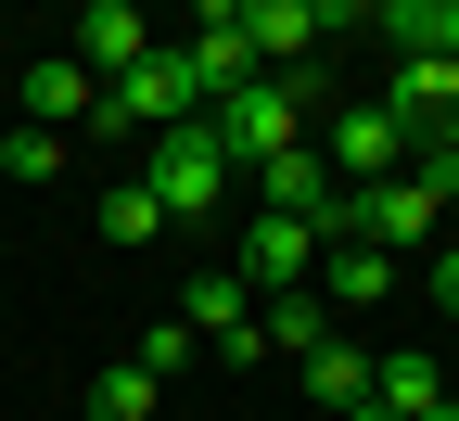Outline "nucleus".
<instances>
[{"instance_id":"nucleus-22","label":"nucleus","mask_w":459,"mask_h":421,"mask_svg":"<svg viewBox=\"0 0 459 421\" xmlns=\"http://www.w3.org/2000/svg\"><path fill=\"white\" fill-rule=\"evenodd\" d=\"M434 307L459 320V230H446V243H434Z\"/></svg>"},{"instance_id":"nucleus-2","label":"nucleus","mask_w":459,"mask_h":421,"mask_svg":"<svg viewBox=\"0 0 459 421\" xmlns=\"http://www.w3.org/2000/svg\"><path fill=\"white\" fill-rule=\"evenodd\" d=\"M192 115H204L192 51H179V39H153V65H141L128 90H102V115H90V128H102V141H166V128H192Z\"/></svg>"},{"instance_id":"nucleus-15","label":"nucleus","mask_w":459,"mask_h":421,"mask_svg":"<svg viewBox=\"0 0 459 421\" xmlns=\"http://www.w3.org/2000/svg\"><path fill=\"white\" fill-rule=\"evenodd\" d=\"M370 408H395V421H434L446 408V371L421 345H395V357H370Z\"/></svg>"},{"instance_id":"nucleus-18","label":"nucleus","mask_w":459,"mask_h":421,"mask_svg":"<svg viewBox=\"0 0 459 421\" xmlns=\"http://www.w3.org/2000/svg\"><path fill=\"white\" fill-rule=\"evenodd\" d=\"M294 371H307V396H319L332 421H344V408H358V396H370V357H358V345H344V332H332L319 357H294Z\"/></svg>"},{"instance_id":"nucleus-7","label":"nucleus","mask_w":459,"mask_h":421,"mask_svg":"<svg viewBox=\"0 0 459 421\" xmlns=\"http://www.w3.org/2000/svg\"><path fill=\"white\" fill-rule=\"evenodd\" d=\"M319 153H332V179H344V192H383V179L409 166V115H395V102H344Z\"/></svg>"},{"instance_id":"nucleus-8","label":"nucleus","mask_w":459,"mask_h":421,"mask_svg":"<svg viewBox=\"0 0 459 421\" xmlns=\"http://www.w3.org/2000/svg\"><path fill=\"white\" fill-rule=\"evenodd\" d=\"M65 51H77V65H90L102 90H128V77L153 65V13H128V0H90V13H77V39H65Z\"/></svg>"},{"instance_id":"nucleus-3","label":"nucleus","mask_w":459,"mask_h":421,"mask_svg":"<svg viewBox=\"0 0 459 421\" xmlns=\"http://www.w3.org/2000/svg\"><path fill=\"white\" fill-rule=\"evenodd\" d=\"M141 192H153L166 217H230V153H217L204 115L166 128V141H141Z\"/></svg>"},{"instance_id":"nucleus-16","label":"nucleus","mask_w":459,"mask_h":421,"mask_svg":"<svg viewBox=\"0 0 459 421\" xmlns=\"http://www.w3.org/2000/svg\"><path fill=\"white\" fill-rule=\"evenodd\" d=\"M90 230H102V243H128V256H141V243H166V230H179V217H166V205L141 192V166H128V179H115V192H102V217H90Z\"/></svg>"},{"instance_id":"nucleus-4","label":"nucleus","mask_w":459,"mask_h":421,"mask_svg":"<svg viewBox=\"0 0 459 421\" xmlns=\"http://www.w3.org/2000/svg\"><path fill=\"white\" fill-rule=\"evenodd\" d=\"M217 268L243 281L255 307H268V294H307V281H319V230H307V217H268V205H255L243 230H230V256H217Z\"/></svg>"},{"instance_id":"nucleus-20","label":"nucleus","mask_w":459,"mask_h":421,"mask_svg":"<svg viewBox=\"0 0 459 421\" xmlns=\"http://www.w3.org/2000/svg\"><path fill=\"white\" fill-rule=\"evenodd\" d=\"M0 179H26V192L65 179V141H51V128H0Z\"/></svg>"},{"instance_id":"nucleus-5","label":"nucleus","mask_w":459,"mask_h":421,"mask_svg":"<svg viewBox=\"0 0 459 421\" xmlns=\"http://www.w3.org/2000/svg\"><path fill=\"white\" fill-rule=\"evenodd\" d=\"M90 115H102V77L77 65V51H26V65H13V128L65 141V128H90Z\"/></svg>"},{"instance_id":"nucleus-12","label":"nucleus","mask_w":459,"mask_h":421,"mask_svg":"<svg viewBox=\"0 0 459 421\" xmlns=\"http://www.w3.org/2000/svg\"><path fill=\"white\" fill-rule=\"evenodd\" d=\"M395 115H409L421 141H459V65H434V51H409V65H395V90H383Z\"/></svg>"},{"instance_id":"nucleus-13","label":"nucleus","mask_w":459,"mask_h":421,"mask_svg":"<svg viewBox=\"0 0 459 421\" xmlns=\"http://www.w3.org/2000/svg\"><path fill=\"white\" fill-rule=\"evenodd\" d=\"M358 26H383V39H395V65H409V51L459 65V0H383V13H358Z\"/></svg>"},{"instance_id":"nucleus-1","label":"nucleus","mask_w":459,"mask_h":421,"mask_svg":"<svg viewBox=\"0 0 459 421\" xmlns=\"http://www.w3.org/2000/svg\"><path fill=\"white\" fill-rule=\"evenodd\" d=\"M307 90H319V65H307V77H255V90H230V102L204 115L217 153L243 166V179H255V166H281V153H307Z\"/></svg>"},{"instance_id":"nucleus-11","label":"nucleus","mask_w":459,"mask_h":421,"mask_svg":"<svg viewBox=\"0 0 459 421\" xmlns=\"http://www.w3.org/2000/svg\"><path fill=\"white\" fill-rule=\"evenodd\" d=\"M179 320H192V332H204V345L230 357V371H243V357H268V332H255V294L230 281V268H204V281L179 294Z\"/></svg>"},{"instance_id":"nucleus-24","label":"nucleus","mask_w":459,"mask_h":421,"mask_svg":"<svg viewBox=\"0 0 459 421\" xmlns=\"http://www.w3.org/2000/svg\"><path fill=\"white\" fill-rule=\"evenodd\" d=\"M0 115H13V65H0Z\"/></svg>"},{"instance_id":"nucleus-17","label":"nucleus","mask_w":459,"mask_h":421,"mask_svg":"<svg viewBox=\"0 0 459 421\" xmlns=\"http://www.w3.org/2000/svg\"><path fill=\"white\" fill-rule=\"evenodd\" d=\"M255 332H268L281 357H319V345H332V307H319V281H307V294H268V307H255Z\"/></svg>"},{"instance_id":"nucleus-23","label":"nucleus","mask_w":459,"mask_h":421,"mask_svg":"<svg viewBox=\"0 0 459 421\" xmlns=\"http://www.w3.org/2000/svg\"><path fill=\"white\" fill-rule=\"evenodd\" d=\"M344 421H395V408H370V396H358V408H344Z\"/></svg>"},{"instance_id":"nucleus-19","label":"nucleus","mask_w":459,"mask_h":421,"mask_svg":"<svg viewBox=\"0 0 459 421\" xmlns=\"http://www.w3.org/2000/svg\"><path fill=\"white\" fill-rule=\"evenodd\" d=\"M153 396H166V383L141 371V357H115V371L90 383V421H153Z\"/></svg>"},{"instance_id":"nucleus-25","label":"nucleus","mask_w":459,"mask_h":421,"mask_svg":"<svg viewBox=\"0 0 459 421\" xmlns=\"http://www.w3.org/2000/svg\"><path fill=\"white\" fill-rule=\"evenodd\" d=\"M434 421H459V396H446V408H434Z\"/></svg>"},{"instance_id":"nucleus-14","label":"nucleus","mask_w":459,"mask_h":421,"mask_svg":"<svg viewBox=\"0 0 459 421\" xmlns=\"http://www.w3.org/2000/svg\"><path fill=\"white\" fill-rule=\"evenodd\" d=\"M383 294H395V256H370V243H319V307L358 320V307H383Z\"/></svg>"},{"instance_id":"nucleus-9","label":"nucleus","mask_w":459,"mask_h":421,"mask_svg":"<svg viewBox=\"0 0 459 421\" xmlns=\"http://www.w3.org/2000/svg\"><path fill=\"white\" fill-rule=\"evenodd\" d=\"M255 205H268V217H307L319 243H332V217H344V179H332V153L307 141V153H281V166H255Z\"/></svg>"},{"instance_id":"nucleus-6","label":"nucleus","mask_w":459,"mask_h":421,"mask_svg":"<svg viewBox=\"0 0 459 421\" xmlns=\"http://www.w3.org/2000/svg\"><path fill=\"white\" fill-rule=\"evenodd\" d=\"M230 13H243V39H255L268 77H307V51H319L332 26H358L344 0H230Z\"/></svg>"},{"instance_id":"nucleus-21","label":"nucleus","mask_w":459,"mask_h":421,"mask_svg":"<svg viewBox=\"0 0 459 421\" xmlns=\"http://www.w3.org/2000/svg\"><path fill=\"white\" fill-rule=\"evenodd\" d=\"M192 357H204V332H192V320H153V332H141V371H153V383H179Z\"/></svg>"},{"instance_id":"nucleus-26","label":"nucleus","mask_w":459,"mask_h":421,"mask_svg":"<svg viewBox=\"0 0 459 421\" xmlns=\"http://www.w3.org/2000/svg\"><path fill=\"white\" fill-rule=\"evenodd\" d=\"M446 230H459V217H446Z\"/></svg>"},{"instance_id":"nucleus-10","label":"nucleus","mask_w":459,"mask_h":421,"mask_svg":"<svg viewBox=\"0 0 459 421\" xmlns=\"http://www.w3.org/2000/svg\"><path fill=\"white\" fill-rule=\"evenodd\" d=\"M179 51H192V90H204V115H217L230 90H255V77H268V65H255V39H243V13H230V0H217V13H192V39H179Z\"/></svg>"}]
</instances>
